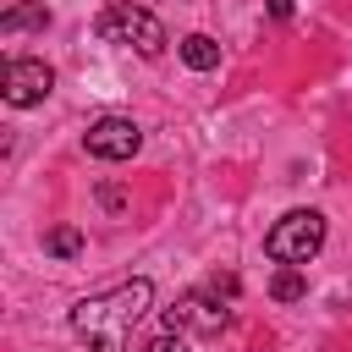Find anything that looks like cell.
<instances>
[{
    "label": "cell",
    "instance_id": "cell-5",
    "mask_svg": "<svg viewBox=\"0 0 352 352\" xmlns=\"http://www.w3.org/2000/svg\"><path fill=\"white\" fill-rule=\"evenodd\" d=\"M82 148H88L94 160H132V154L143 148V132H138V121H126V116H99V121L82 132Z\"/></svg>",
    "mask_w": 352,
    "mask_h": 352
},
{
    "label": "cell",
    "instance_id": "cell-7",
    "mask_svg": "<svg viewBox=\"0 0 352 352\" xmlns=\"http://www.w3.org/2000/svg\"><path fill=\"white\" fill-rule=\"evenodd\" d=\"M176 50H182V60H187L192 72H209V66H220V44H214L209 33H187Z\"/></svg>",
    "mask_w": 352,
    "mask_h": 352
},
{
    "label": "cell",
    "instance_id": "cell-6",
    "mask_svg": "<svg viewBox=\"0 0 352 352\" xmlns=\"http://www.w3.org/2000/svg\"><path fill=\"white\" fill-rule=\"evenodd\" d=\"M55 88V72L44 66V60H6V77H0V94H6V104H16V110H28V104H38L44 94Z\"/></svg>",
    "mask_w": 352,
    "mask_h": 352
},
{
    "label": "cell",
    "instance_id": "cell-3",
    "mask_svg": "<svg viewBox=\"0 0 352 352\" xmlns=\"http://www.w3.org/2000/svg\"><path fill=\"white\" fill-rule=\"evenodd\" d=\"M94 33H99L104 44H126V50H138V55H160V50L170 44L165 28H160V16L143 11V6H110V11H99Z\"/></svg>",
    "mask_w": 352,
    "mask_h": 352
},
{
    "label": "cell",
    "instance_id": "cell-11",
    "mask_svg": "<svg viewBox=\"0 0 352 352\" xmlns=\"http://www.w3.org/2000/svg\"><path fill=\"white\" fill-rule=\"evenodd\" d=\"M143 352H187V341H182V336H170V330H165V336H160V341H148V346H143Z\"/></svg>",
    "mask_w": 352,
    "mask_h": 352
},
{
    "label": "cell",
    "instance_id": "cell-10",
    "mask_svg": "<svg viewBox=\"0 0 352 352\" xmlns=\"http://www.w3.org/2000/svg\"><path fill=\"white\" fill-rule=\"evenodd\" d=\"M44 248H50L55 258H72V253H82V231H77V226H55V231L44 236Z\"/></svg>",
    "mask_w": 352,
    "mask_h": 352
},
{
    "label": "cell",
    "instance_id": "cell-4",
    "mask_svg": "<svg viewBox=\"0 0 352 352\" xmlns=\"http://www.w3.org/2000/svg\"><path fill=\"white\" fill-rule=\"evenodd\" d=\"M226 302L220 297H209V292H187V297H176L170 308H165V330L170 336H182V330H198V336H214V330H226Z\"/></svg>",
    "mask_w": 352,
    "mask_h": 352
},
{
    "label": "cell",
    "instance_id": "cell-8",
    "mask_svg": "<svg viewBox=\"0 0 352 352\" xmlns=\"http://www.w3.org/2000/svg\"><path fill=\"white\" fill-rule=\"evenodd\" d=\"M22 28H50V11L44 6H16L0 16V33H22Z\"/></svg>",
    "mask_w": 352,
    "mask_h": 352
},
{
    "label": "cell",
    "instance_id": "cell-9",
    "mask_svg": "<svg viewBox=\"0 0 352 352\" xmlns=\"http://www.w3.org/2000/svg\"><path fill=\"white\" fill-rule=\"evenodd\" d=\"M302 292H308V280H302V270H292V264H280V275L270 280V297H275V302H297Z\"/></svg>",
    "mask_w": 352,
    "mask_h": 352
},
{
    "label": "cell",
    "instance_id": "cell-1",
    "mask_svg": "<svg viewBox=\"0 0 352 352\" xmlns=\"http://www.w3.org/2000/svg\"><path fill=\"white\" fill-rule=\"evenodd\" d=\"M148 302H154V286H148L143 275H138V280H121V286H110V292H99V297H82V302L72 308V330L88 336L99 352H121L126 336H132V324L148 314Z\"/></svg>",
    "mask_w": 352,
    "mask_h": 352
},
{
    "label": "cell",
    "instance_id": "cell-12",
    "mask_svg": "<svg viewBox=\"0 0 352 352\" xmlns=\"http://www.w3.org/2000/svg\"><path fill=\"white\" fill-rule=\"evenodd\" d=\"M292 6H297V0H270V16H280V22H286V16H292Z\"/></svg>",
    "mask_w": 352,
    "mask_h": 352
},
{
    "label": "cell",
    "instance_id": "cell-2",
    "mask_svg": "<svg viewBox=\"0 0 352 352\" xmlns=\"http://www.w3.org/2000/svg\"><path fill=\"white\" fill-rule=\"evenodd\" d=\"M319 248H324V214H319V209H292V214H280V220L270 226V236H264V253H270L275 264H292V270H302Z\"/></svg>",
    "mask_w": 352,
    "mask_h": 352
}]
</instances>
